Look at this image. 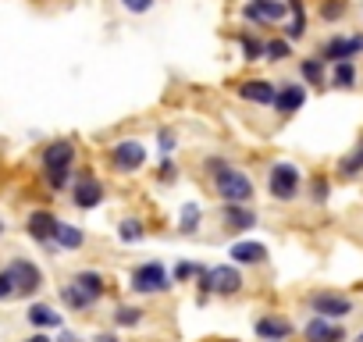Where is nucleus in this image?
Wrapping results in <instances>:
<instances>
[{"instance_id":"f3484780","label":"nucleus","mask_w":363,"mask_h":342,"mask_svg":"<svg viewBox=\"0 0 363 342\" xmlns=\"http://www.w3.org/2000/svg\"><path fill=\"white\" fill-rule=\"evenodd\" d=\"M50 246L54 250H82L86 246V232L68 225V221H57L54 225V236H50Z\"/></svg>"},{"instance_id":"4468645a","label":"nucleus","mask_w":363,"mask_h":342,"mask_svg":"<svg viewBox=\"0 0 363 342\" xmlns=\"http://www.w3.org/2000/svg\"><path fill=\"white\" fill-rule=\"evenodd\" d=\"M303 335H306V342H342V338H345L342 324H335L331 317H320V314L306 321Z\"/></svg>"},{"instance_id":"6ab92c4d","label":"nucleus","mask_w":363,"mask_h":342,"mask_svg":"<svg viewBox=\"0 0 363 342\" xmlns=\"http://www.w3.org/2000/svg\"><path fill=\"white\" fill-rule=\"evenodd\" d=\"M228 257L235 264H267V246L264 243H235L228 250Z\"/></svg>"},{"instance_id":"e433bc0d","label":"nucleus","mask_w":363,"mask_h":342,"mask_svg":"<svg viewBox=\"0 0 363 342\" xmlns=\"http://www.w3.org/2000/svg\"><path fill=\"white\" fill-rule=\"evenodd\" d=\"M157 146H160V153H171L178 143H174V132H167V128H160L157 132Z\"/></svg>"},{"instance_id":"2f4dec72","label":"nucleus","mask_w":363,"mask_h":342,"mask_svg":"<svg viewBox=\"0 0 363 342\" xmlns=\"http://www.w3.org/2000/svg\"><path fill=\"white\" fill-rule=\"evenodd\" d=\"M264 57L267 61H285V57H292V43L289 40H271V43H264Z\"/></svg>"},{"instance_id":"c03bdc74","label":"nucleus","mask_w":363,"mask_h":342,"mask_svg":"<svg viewBox=\"0 0 363 342\" xmlns=\"http://www.w3.org/2000/svg\"><path fill=\"white\" fill-rule=\"evenodd\" d=\"M359 342H363V331H359Z\"/></svg>"},{"instance_id":"39448f33","label":"nucleus","mask_w":363,"mask_h":342,"mask_svg":"<svg viewBox=\"0 0 363 342\" xmlns=\"http://www.w3.org/2000/svg\"><path fill=\"white\" fill-rule=\"evenodd\" d=\"M107 157H111L114 171H121V175H132V171H139V167L146 164V146H143L139 139H121V143L111 146Z\"/></svg>"},{"instance_id":"0eeeda50","label":"nucleus","mask_w":363,"mask_h":342,"mask_svg":"<svg viewBox=\"0 0 363 342\" xmlns=\"http://www.w3.org/2000/svg\"><path fill=\"white\" fill-rule=\"evenodd\" d=\"M285 15H289L285 0H250V4L242 8V18H246V22H257V26L285 22Z\"/></svg>"},{"instance_id":"5701e85b","label":"nucleus","mask_w":363,"mask_h":342,"mask_svg":"<svg viewBox=\"0 0 363 342\" xmlns=\"http://www.w3.org/2000/svg\"><path fill=\"white\" fill-rule=\"evenodd\" d=\"M289 4V11H292V22H289V29H285V40L292 43V40H303L306 36V11H303V0H285Z\"/></svg>"},{"instance_id":"393cba45","label":"nucleus","mask_w":363,"mask_h":342,"mask_svg":"<svg viewBox=\"0 0 363 342\" xmlns=\"http://www.w3.org/2000/svg\"><path fill=\"white\" fill-rule=\"evenodd\" d=\"M200 221H203V211H200V204H186V207H182V214H178V228L186 232V236L200 232Z\"/></svg>"},{"instance_id":"dca6fc26","label":"nucleus","mask_w":363,"mask_h":342,"mask_svg":"<svg viewBox=\"0 0 363 342\" xmlns=\"http://www.w3.org/2000/svg\"><path fill=\"white\" fill-rule=\"evenodd\" d=\"M274 82H267V79H246V82H239V96L242 100H250V104H260V107H267V104H274Z\"/></svg>"},{"instance_id":"aec40b11","label":"nucleus","mask_w":363,"mask_h":342,"mask_svg":"<svg viewBox=\"0 0 363 342\" xmlns=\"http://www.w3.org/2000/svg\"><path fill=\"white\" fill-rule=\"evenodd\" d=\"M26 317H29V324H33V328H40V331L61 328V314H57L54 307H47V303H33V307L26 310Z\"/></svg>"},{"instance_id":"f03ea898","label":"nucleus","mask_w":363,"mask_h":342,"mask_svg":"<svg viewBox=\"0 0 363 342\" xmlns=\"http://www.w3.org/2000/svg\"><path fill=\"white\" fill-rule=\"evenodd\" d=\"M196 278H200L196 285H200L203 296H235V292L242 289V275H239V267H232V264L200 267Z\"/></svg>"},{"instance_id":"7c9ffc66","label":"nucleus","mask_w":363,"mask_h":342,"mask_svg":"<svg viewBox=\"0 0 363 342\" xmlns=\"http://www.w3.org/2000/svg\"><path fill=\"white\" fill-rule=\"evenodd\" d=\"M239 47H242V57H246V61H264V43H260L257 36L242 33V36H239Z\"/></svg>"},{"instance_id":"1a4fd4ad","label":"nucleus","mask_w":363,"mask_h":342,"mask_svg":"<svg viewBox=\"0 0 363 342\" xmlns=\"http://www.w3.org/2000/svg\"><path fill=\"white\" fill-rule=\"evenodd\" d=\"M356 54H363V36H331L324 47H320V61L335 65V61H352Z\"/></svg>"},{"instance_id":"bb28decb","label":"nucleus","mask_w":363,"mask_h":342,"mask_svg":"<svg viewBox=\"0 0 363 342\" xmlns=\"http://www.w3.org/2000/svg\"><path fill=\"white\" fill-rule=\"evenodd\" d=\"M143 236H146V228H143V221H139V218H125V221L118 225V239H121L125 246L143 243Z\"/></svg>"},{"instance_id":"423d86ee","label":"nucleus","mask_w":363,"mask_h":342,"mask_svg":"<svg viewBox=\"0 0 363 342\" xmlns=\"http://www.w3.org/2000/svg\"><path fill=\"white\" fill-rule=\"evenodd\" d=\"M8 271H11V278H15V285H18V296H36V292L43 289V271H40L33 260L18 257V260L8 264Z\"/></svg>"},{"instance_id":"a211bd4d","label":"nucleus","mask_w":363,"mask_h":342,"mask_svg":"<svg viewBox=\"0 0 363 342\" xmlns=\"http://www.w3.org/2000/svg\"><path fill=\"white\" fill-rule=\"evenodd\" d=\"M253 331H257L264 342H281V338H289V335H292V324H289L285 317L267 314V317H260V321L253 324Z\"/></svg>"},{"instance_id":"4c0bfd02","label":"nucleus","mask_w":363,"mask_h":342,"mask_svg":"<svg viewBox=\"0 0 363 342\" xmlns=\"http://www.w3.org/2000/svg\"><path fill=\"white\" fill-rule=\"evenodd\" d=\"M121 4H125L132 15H143V11H150V8H153V0H121Z\"/></svg>"},{"instance_id":"9b49d317","label":"nucleus","mask_w":363,"mask_h":342,"mask_svg":"<svg viewBox=\"0 0 363 342\" xmlns=\"http://www.w3.org/2000/svg\"><path fill=\"white\" fill-rule=\"evenodd\" d=\"M221 225L225 232H250L257 228V211L246 204H221Z\"/></svg>"},{"instance_id":"412c9836","label":"nucleus","mask_w":363,"mask_h":342,"mask_svg":"<svg viewBox=\"0 0 363 342\" xmlns=\"http://www.w3.org/2000/svg\"><path fill=\"white\" fill-rule=\"evenodd\" d=\"M72 282H75L86 296H93L96 303H100V299H104V292H107V278H104L100 271H79Z\"/></svg>"},{"instance_id":"ddd939ff","label":"nucleus","mask_w":363,"mask_h":342,"mask_svg":"<svg viewBox=\"0 0 363 342\" xmlns=\"http://www.w3.org/2000/svg\"><path fill=\"white\" fill-rule=\"evenodd\" d=\"M40 164L43 167H72L75 164V143L72 139H54L43 146L40 153Z\"/></svg>"},{"instance_id":"cd10ccee","label":"nucleus","mask_w":363,"mask_h":342,"mask_svg":"<svg viewBox=\"0 0 363 342\" xmlns=\"http://www.w3.org/2000/svg\"><path fill=\"white\" fill-rule=\"evenodd\" d=\"M143 317H146L143 307H118V310H114V324H118V328H139Z\"/></svg>"},{"instance_id":"72a5a7b5","label":"nucleus","mask_w":363,"mask_h":342,"mask_svg":"<svg viewBox=\"0 0 363 342\" xmlns=\"http://www.w3.org/2000/svg\"><path fill=\"white\" fill-rule=\"evenodd\" d=\"M345 15V0H324L320 4V18L324 22H338Z\"/></svg>"},{"instance_id":"a19ab883","label":"nucleus","mask_w":363,"mask_h":342,"mask_svg":"<svg viewBox=\"0 0 363 342\" xmlns=\"http://www.w3.org/2000/svg\"><path fill=\"white\" fill-rule=\"evenodd\" d=\"M26 342H50V338H47V335H43V331H36V335H29V338H26Z\"/></svg>"},{"instance_id":"20e7f679","label":"nucleus","mask_w":363,"mask_h":342,"mask_svg":"<svg viewBox=\"0 0 363 342\" xmlns=\"http://www.w3.org/2000/svg\"><path fill=\"white\" fill-rule=\"evenodd\" d=\"M299 182H303L299 167H296V164H289V160H278V164H271V171H267V193H271L274 200H281V204L296 200Z\"/></svg>"},{"instance_id":"37998d69","label":"nucleus","mask_w":363,"mask_h":342,"mask_svg":"<svg viewBox=\"0 0 363 342\" xmlns=\"http://www.w3.org/2000/svg\"><path fill=\"white\" fill-rule=\"evenodd\" d=\"M0 236H4V218H0Z\"/></svg>"},{"instance_id":"58836bf2","label":"nucleus","mask_w":363,"mask_h":342,"mask_svg":"<svg viewBox=\"0 0 363 342\" xmlns=\"http://www.w3.org/2000/svg\"><path fill=\"white\" fill-rule=\"evenodd\" d=\"M174 171H178V167H174L171 160H164V164H160V171H157V179H160V182H174V179H178Z\"/></svg>"},{"instance_id":"c756f323","label":"nucleus","mask_w":363,"mask_h":342,"mask_svg":"<svg viewBox=\"0 0 363 342\" xmlns=\"http://www.w3.org/2000/svg\"><path fill=\"white\" fill-rule=\"evenodd\" d=\"M43 179H47V186L57 193V189H65V186L72 182V167H43Z\"/></svg>"},{"instance_id":"c9c22d12","label":"nucleus","mask_w":363,"mask_h":342,"mask_svg":"<svg viewBox=\"0 0 363 342\" xmlns=\"http://www.w3.org/2000/svg\"><path fill=\"white\" fill-rule=\"evenodd\" d=\"M328 193H331V186H328L324 179H313V182H310V200H313V204H324Z\"/></svg>"},{"instance_id":"7ed1b4c3","label":"nucleus","mask_w":363,"mask_h":342,"mask_svg":"<svg viewBox=\"0 0 363 342\" xmlns=\"http://www.w3.org/2000/svg\"><path fill=\"white\" fill-rule=\"evenodd\" d=\"M128 289H132L135 296H157V292H167V289H171V275H167V267H164V264L146 260V264L132 267Z\"/></svg>"},{"instance_id":"79ce46f5","label":"nucleus","mask_w":363,"mask_h":342,"mask_svg":"<svg viewBox=\"0 0 363 342\" xmlns=\"http://www.w3.org/2000/svg\"><path fill=\"white\" fill-rule=\"evenodd\" d=\"M57 342H79V338H75V335H68V331H65V335H57Z\"/></svg>"},{"instance_id":"c85d7f7f","label":"nucleus","mask_w":363,"mask_h":342,"mask_svg":"<svg viewBox=\"0 0 363 342\" xmlns=\"http://www.w3.org/2000/svg\"><path fill=\"white\" fill-rule=\"evenodd\" d=\"M299 72H303V79H306L310 86H324V61H320V57H306V61L299 65Z\"/></svg>"},{"instance_id":"9d476101","label":"nucleus","mask_w":363,"mask_h":342,"mask_svg":"<svg viewBox=\"0 0 363 342\" xmlns=\"http://www.w3.org/2000/svg\"><path fill=\"white\" fill-rule=\"evenodd\" d=\"M100 200H104V182L86 167L82 175L75 179V207L93 211V207H100Z\"/></svg>"},{"instance_id":"4be33fe9","label":"nucleus","mask_w":363,"mask_h":342,"mask_svg":"<svg viewBox=\"0 0 363 342\" xmlns=\"http://www.w3.org/2000/svg\"><path fill=\"white\" fill-rule=\"evenodd\" d=\"M61 299H65V307H72V310H79V314L96 307V299H93V296H86L75 282H65V285H61Z\"/></svg>"},{"instance_id":"a878e982","label":"nucleus","mask_w":363,"mask_h":342,"mask_svg":"<svg viewBox=\"0 0 363 342\" xmlns=\"http://www.w3.org/2000/svg\"><path fill=\"white\" fill-rule=\"evenodd\" d=\"M331 86H338V89H352V86H356V65H352V61H335Z\"/></svg>"},{"instance_id":"f257e3e1","label":"nucleus","mask_w":363,"mask_h":342,"mask_svg":"<svg viewBox=\"0 0 363 342\" xmlns=\"http://www.w3.org/2000/svg\"><path fill=\"white\" fill-rule=\"evenodd\" d=\"M207 175L214 182V193L225 200V204H250L253 200V179L246 175L242 167L221 160V157H207Z\"/></svg>"},{"instance_id":"b1692460","label":"nucleus","mask_w":363,"mask_h":342,"mask_svg":"<svg viewBox=\"0 0 363 342\" xmlns=\"http://www.w3.org/2000/svg\"><path fill=\"white\" fill-rule=\"evenodd\" d=\"M338 171H342V179H356L359 171H363V139L342 157V164H338Z\"/></svg>"},{"instance_id":"f8f14e48","label":"nucleus","mask_w":363,"mask_h":342,"mask_svg":"<svg viewBox=\"0 0 363 342\" xmlns=\"http://www.w3.org/2000/svg\"><path fill=\"white\" fill-rule=\"evenodd\" d=\"M303 104H306V86H299V82H281V86L274 89V111H278V114H296Z\"/></svg>"},{"instance_id":"6e6552de","label":"nucleus","mask_w":363,"mask_h":342,"mask_svg":"<svg viewBox=\"0 0 363 342\" xmlns=\"http://www.w3.org/2000/svg\"><path fill=\"white\" fill-rule=\"evenodd\" d=\"M310 310L320 314V317L342 321V317L352 314V299H349V296H338V292H313V296H310Z\"/></svg>"},{"instance_id":"473e14b6","label":"nucleus","mask_w":363,"mask_h":342,"mask_svg":"<svg viewBox=\"0 0 363 342\" xmlns=\"http://www.w3.org/2000/svg\"><path fill=\"white\" fill-rule=\"evenodd\" d=\"M196 275H200V264H193V260H182V264H174L171 282H189V278H196Z\"/></svg>"},{"instance_id":"2eb2a0df","label":"nucleus","mask_w":363,"mask_h":342,"mask_svg":"<svg viewBox=\"0 0 363 342\" xmlns=\"http://www.w3.org/2000/svg\"><path fill=\"white\" fill-rule=\"evenodd\" d=\"M54 225H57L54 211H33V214H29V221H26V232H29V239H33V243H40V246H50ZM50 250H54V246H50Z\"/></svg>"},{"instance_id":"f704fd0d","label":"nucleus","mask_w":363,"mask_h":342,"mask_svg":"<svg viewBox=\"0 0 363 342\" xmlns=\"http://www.w3.org/2000/svg\"><path fill=\"white\" fill-rule=\"evenodd\" d=\"M15 296H18V285H15L11 271L4 267V271H0V303H4V299H15Z\"/></svg>"},{"instance_id":"ea45409f","label":"nucleus","mask_w":363,"mask_h":342,"mask_svg":"<svg viewBox=\"0 0 363 342\" xmlns=\"http://www.w3.org/2000/svg\"><path fill=\"white\" fill-rule=\"evenodd\" d=\"M93 342H118V335H111V331H100Z\"/></svg>"}]
</instances>
